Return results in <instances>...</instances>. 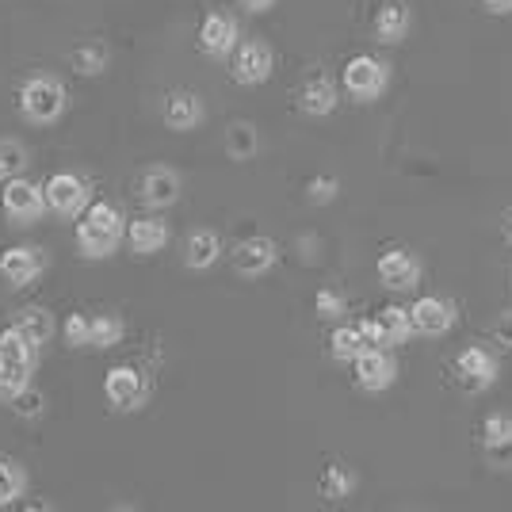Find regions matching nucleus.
Here are the masks:
<instances>
[{"instance_id":"nucleus-1","label":"nucleus","mask_w":512,"mask_h":512,"mask_svg":"<svg viewBox=\"0 0 512 512\" xmlns=\"http://www.w3.org/2000/svg\"><path fill=\"white\" fill-rule=\"evenodd\" d=\"M123 234H127V218L115 203H88L81 211V222H77V253L85 260H107L111 253H119L123 245Z\"/></svg>"},{"instance_id":"nucleus-2","label":"nucleus","mask_w":512,"mask_h":512,"mask_svg":"<svg viewBox=\"0 0 512 512\" xmlns=\"http://www.w3.org/2000/svg\"><path fill=\"white\" fill-rule=\"evenodd\" d=\"M16 104H20L23 123H31V127H54V123H62V115L69 111V92H65V85L58 77L35 73V77H27L20 85Z\"/></svg>"},{"instance_id":"nucleus-3","label":"nucleus","mask_w":512,"mask_h":512,"mask_svg":"<svg viewBox=\"0 0 512 512\" xmlns=\"http://www.w3.org/2000/svg\"><path fill=\"white\" fill-rule=\"evenodd\" d=\"M0 211L8 218V226H16V230H27V226L43 222V214H46L43 184H35L27 172L4 180V184H0Z\"/></svg>"},{"instance_id":"nucleus-4","label":"nucleus","mask_w":512,"mask_h":512,"mask_svg":"<svg viewBox=\"0 0 512 512\" xmlns=\"http://www.w3.org/2000/svg\"><path fill=\"white\" fill-rule=\"evenodd\" d=\"M341 85L356 104H375L390 85V65L371 58V54H356L341 69Z\"/></svg>"},{"instance_id":"nucleus-5","label":"nucleus","mask_w":512,"mask_h":512,"mask_svg":"<svg viewBox=\"0 0 512 512\" xmlns=\"http://www.w3.org/2000/svg\"><path fill=\"white\" fill-rule=\"evenodd\" d=\"M150 394L153 390L146 371H138L130 363H119V367H111L104 375V398L115 413H138V409L150 402Z\"/></svg>"},{"instance_id":"nucleus-6","label":"nucleus","mask_w":512,"mask_h":512,"mask_svg":"<svg viewBox=\"0 0 512 512\" xmlns=\"http://www.w3.org/2000/svg\"><path fill=\"white\" fill-rule=\"evenodd\" d=\"M43 195L50 214H58V218H81V211L92 203V184H88L81 172H54L43 184Z\"/></svg>"},{"instance_id":"nucleus-7","label":"nucleus","mask_w":512,"mask_h":512,"mask_svg":"<svg viewBox=\"0 0 512 512\" xmlns=\"http://www.w3.org/2000/svg\"><path fill=\"white\" fill-rule=\"evenodd\" d=\"M272 69H276V54H272V46L264 43V39H245L230 54V77L245 88L264 85L272 77Z\"/></svg>"},{"instance_id":"nucleus-8","label":"nucleus","mask_w":512,"mask_h":512,"mask_svg":"<svg viewBox=\"0 0 512 512\" xmlns=\"http://www.w3.org/2000/svg\"><path fill=\"white\" fill-rule=\"evenodd\" d=\"M352 371H356L360 390H367V394H383V390H390L394 379H398V360H394L390 348L367 344L360 356L352 360Z\"/></svg>"},{"instance_id":"nucleus-9","label":"nucleus","mask_w":512,"mask_h":512,"mask_svg":"<svg viewBox=\"0 0 512 512\" xmlns=\"http://www.w3.org/2000/svg\"><path fill=\"white\" fill-rule=\"evenodd\" d=\"M46 272V253L39 245H12L8 253H0V276L12 291L31 287Z\"/></svg>"},{"instance_id":"nucleus-10","label":"nucleus","mask_w":512,"mask_h":512,"mask_svg":"<svg viewBox=\"0 0 512 512\" xmlns=\"http://www.w3.org/2000/svg\"><path fill=\"white\" fill-rule=\"evenodd\" d=\"M356 325L363 329L367 344H379V348L406 344L409 333H413V325H409V310H402V306H383L379 314H371V318L356 321Z\"/></svg>"},{"instance_id":"nucleus-11","label":"nucleus","mask_w":512,"mask_h":512,"mask_svg":"<svg viewBox=\"0 0 512 512\" xmlns=\"http://www.w3.org/2000/svg\"><path fill=\"white\" fill-rule=\"evenodd\" d=\"M230 260H234L237 276L260 279V276H268V272L279 264V245L272 241V237H264V234L245 237L234 253H230Z\"/></svg>"},{"instance_id":"nucleus-12","label":"nucleus","mask_w":512,"mask_h":512,"mask_svg":"<svg viewBox=\"0 0 512 512\" xmlns=\"http://www.w3.org/2000/svg\"><path fill=\"white\" fill-rule=\"evenodd\" d=\"M409 325L417 337H448L455 325V302L440 295H425L409 306Z\"/></svg>"},{"instance_id":"nucleus-13","label":"nucleus","mask_w":512,"mask_h":512,"mask_svg":"<svg viewBox=\"0 0 512 512\" xmlns=\"http://www.w3.org/2000/svg\"><path fill=\"white\" fill-rule=\"evenodd\" d=\"M237 43H241L237 16H230V12H207L203 16V23H199V50L207 58H230Z\"/></svg>"},{"instance_id":"nucleus-14","label":"nucleus","mask_w":512,"mask_h":512,"mask_svg":"<svg viewBox=\"0 0 512 512\" xmlns=\"http://www.w3.org/2000/svg\"><path fill=\"white\" fill-rule=\"evenodd\" d=\"M455 375H459V383L467 386L470 394H482V390H490L497 383V375H501V367H497V356H493L490 348H463L459 356H455Z\"/></svg>"},{"instance_id":"nucleus-15","label":"nucleus","mask_w":512,"mask_h":512,"mask_svg":"<svg viewBox=\"0 0 512 512\" xmlns=\"http://www.w3.org/2000/svg\"><path fill=\"white\" fill-rule=\"evenodd\" d=\"M421 256L413 249H386L379 256V279H383L386 291H413L421 287Z\"/></svg>"},{"instance_id":"nucleus-16","label":"nucleus","mask_w":512,"mask_h":512,"mask_svg":"<svg viewBox=\"0 0 512 512\" xmlns=\"http://www.w3.org/2000/svg\"><path fill=\"white\" fill-rule=\"evenodd\" d=\"M161 119H165V127L176 130V134H188V130L203 127V119H207V107L203 100L188 92V88H176L165 96V104H161Z\"/></svg>"},{"instance_id":"nucleus-17","label":"nucleus","mask_w":512,"mask_h":512,"mask_svg":"<svg viewBox=\"0 0 512 512\" xmlns=\"http://www.w3.org/2000/svg\"><path fill=\"white\" fill-rule=\"evenodd\" d=\"M184 192V180H180V172L169 169V165H153L146 176H142V184H138V195H142V203L150 207V211H165L172 207L176 199Z\"/></svg>"},{"instance_id":"nucleus-18","label":"nucleus","mask_w":512,"mask_h":512,"mask_svg":"<svg viewBox=\"0 0 512 512\" xmlns=\"http://www.w3.org/2000/svg\"><path fill=\"white\" fill-rule=\"evenodd\" d=\"M341 104V88L337 81L329 77V73H314V77H306L299 88V107L302 115H310V119H325V115H333Z\"/></svg>"},{"instance_id":"nucleus-19","label":"nucleus","mask_w":512,"mask_h":512,"mask_svg":"<svg viewBox=\"0 0 512 512\" xmlns=\"http://www.w3.org/2000/svg\"><path fill=\"white\" fill-rule=\"evenodd\" d=\"M127 249L134 256H153L161 253L165 245H169V222L165 218H157V214H146V218H134V222H127Z\"/></svg>"},{"instance_id":"nucleus-20","label":"nucleus","mask_w":512,"mask_h":512,"mask_svg":"<svg viewBox=\"0 0 512 512\" xmlns=\"http://www.w3.org/2000/svg\"><path fill=\"white\" fill-rule=\"evenodd\" d=\"M0 363L12 367V371H20V375H35V367H39V344L27 341L16 325H8V329H0Z\"/></svg>"},{"instance_id":"nucleus-21","label":"nucleus","mask_w":512,"mask_h":512,"mask_svg":"<svg viewBox=\"0 0 512 512\" xmlns=\"http://www.w3.org/2000/svg\"><path fill=\"white\" fill-rule=\"evenodd\" d=\"M409 23H413V12L406 0H383L375 12V39L386 46L402 43L409 35Z\"/></svg>"},{"instance_id":"nucleus-22","label":"nucleus","mask_w":512,"mask_h":512,"mask_svg":"<svg viewBox=\"0 0 512 512\" xmlns=\"http://www.w3.org/2000/svg\"><path fill=\"white\" fill-rule=\"evenodd\" d=\"M222 237L214 234V230H192L188 234V241H184V264L192 268V272H207V268H214L218 260H222Z\"/></svg>"},{"instance_id":"nucleus-23","label":"nucleus","mask_w":512,"mask_h":512,"mask_svg":"<svg viewBox=\"0 0 512 512\" xmlns=\"http://www.w3.org/2000/svg\"><path fill=\"white\" fill-rule=\"evenodd\" d=\"M482 448L490 455V463L509 467L512 463V417L509 413H490L482 425Z\"/></svg>"},{"instance_id":"nucleus-24","label":"nucleus","mask_w":512,"mask_h":512,"mask_svg":"<svg viewBox=\"0 0 512 512\" xmlns=\"http://www.w3.org/2000/svg\"><path fill=\"white\" fill-rule=\"evenodd\" d=\"M16 329H20L31 344H39V348H43V344L54 341L58 321H54V314H50L46 306H23L20 314H16Z\"/></svg>"},{"instance_id":"nucleus-25","label":"nucleus","mask_w":512,"mask_h":512,"mask_svg":"<svg viewBox=\"0 0 512 512\" xmlns=\"http://www.w3.org/2000/svg\"><path fill=\"white\" fill-rule=\"evenodd\" d=\"M69 62H73V69H77L81 77H100V73H107V65H111V50H107L100 39H92V43L73 46Z\"/></svg>"},{"instance_id":"nucleus-26","label":"nucleus","mask_w":512,"mask_h":512,"mask_svg":"<svg viewBox=\"0 0 512 512\" xmlns=\"http://www.w3.org/2000/svg\"><path fill=\"white\" fill-rule=\"evenodd\" d=\"M367 348V337H363L360 325H337L329 333V356L337 363H352Z\"/></svg>"},{"instance_id":"nucleus-27","label":"nucleus","mask_w":512,"mask_h":512,"mask_svg":"<svg viewBox=\"0 0 512 512\" xmlns=\"http://www.w3.org/2000/svg\"><path fill=\"white\" fill-rule=\"evenodd\" d=\"M23 493H27V470H23V463L0 455V509L16 505Z\"/></svg>"},{"instance_id":"nucleus-28","label":"nucleus","mask_w":512,"mask_h":512,"mask_svg":"<svg viewBox=\"0 0 512 512\" xmlns=\"http://www.w3.org/2000/svg\"><path fill=\"white\" fill-rule=\"evenodd\" d=\"M31 169V150L20 138H0V184Z\"/></svg>"},{"instance_id":"nucleus-29","label":"nucleus","mask_w":512,"mask_h":512,"mask_svg":"<svg viewBox=\"0 0 512 512\" xmlns=\"http://www.w3.org/2000/svg\"><path fill=\"white\" fill-rule=\"evenodd\" d=\"M256 150H260V134H256L253 123H234L226 130V153L234 161H253Z\"/></svg>"},{"instance_id":"nucleus-30","label":"nucleus","mask_w":512,"mask_h":512,"mask_svg":"<svg viewBox=\"0 0 512 512\" xmlns=\"http://www.w3.org/2000/svg\"><path fill=\"white\" fill-rule=\"evenodd\" d=\"M123 337H127V321L119 318V314H96V318H92L88 348H115Z\"/></svg>"},{"instance_id":"nucleus-31","label":"nucleus","mask_w":512,"mask_h":512,"mask_svg":"<svg viewBox=\"0 0 512 512\" xmlns=\"http://www.w3.org/2000/svg\"><path fill=\"white\" fill-rule=\"evenodd\" d=\"M352 490H356V478H352V470L348 467L329 463V467L321 470V493H325L329 501H344Z\"/></svg>"},{"instance_id":"nucleus-32","label":"nucleus","mask_w":512,"mask_h":512,"mask_svg":"<svg viewBox=\"0 0 512 512\" xmlns=\"http://www.w3.org/2000/svg\"><path fill=\"white\" fill-rule=\"evenodd\" d=\"M314 310H318V318L337 321L341 314H348V299H344L337 287H321L318 299H314Z\"/></svg>"},{"instance_id":"nucleus-33","label":"nucleus","mask_w":512,"mask_h":512,"mask_svg":"<svg viewBox=\"0 0 512 512\" xmlns=\"http://www.w3.org/2000/svg\"><path fill=\"white\" fill-rule=\"evenodd\" d=\"M62 337L69 348H88V337H92V318L88 314H69L62 325Z\"/></svg>"},{"instance_id":"nucleus-34","label":"nucleus","mask_w":512,"mask_h":512,"mask_svg":"<svg viewBox=\"0 0 512 512\" xmlns=\"http://www.w3.org/2000/svg\"><path fill=\"white\" fill-rule=\"evenodd\" d=\"M341 192V180L337 176H314L310 184H306V199L314 203V207H325V203H333Z\"/></svg>"},{"instance_id":"nucleus-35","label":"nucleus","mask_w":512,"mask_h":512,"mask_svg":"<svg viewBox=\"0 0 512 512\" xmlns=\"http://www.w3.org/2000/svg\"><path fill=\"white\" fill-rule=\"evenodd\" d=\"M27 386H31V375H20V371H12V367L0 363V406H8L12 398H20Z\"/></svg>"},{"instance_id":"nucleus-36","label":"nucleus","mask_w":512,"mask_h":512,"mask_svg":"<svg viewBox=\"0 0 512 512\" xmlns=\"http://www.w3.org/2000/svg\"><path fill=\"white\" fill-rule=\"evenodd\" d=\"M8 406L16 409V413H20V417H39V413H43V394H39V390H31V386H27V390H23L20 398H12V402H8Z\"/></svg>"},{"instance_id":"nucleus-37","label":"nucleus","mask_w":512,"mask_h":512,"mask_svg":"<svg viewBox=\"0 0 512 512\" xmlns=\"http://www.w3.org/2000/svg\"><path fill=\"white\" fill-rule=\"evenodd\" d=\"M493 341L501 348H512V310H505L501 318L493 321Z\"/></svg>"},{"instance_id":"nucleus-38","label":"nucleus","mask_w":512,"mask_h":512,"mask_svg":"<svg viewBox=\"0 0 512 512\" xmlns=\"http://www.w3.org/2000/svg\"><path fill=\"white\" fill-rule=\"evenodd\" d=\"M237 4H241L249 16H264V12H272V8H276V0H237Z\"/></svg>"},{"instance_id":"nucleus-39","label":"nucleus","mask_w":512,"mask_h":512,"mask_svg":"<svg viewBox=\"0 0 512 512\" xmlns=\"http://www.w3.org/2000/svg\"><path fill=\"white\" fill-rule=\"evenodd\" d=\"M482 8L490 16H512V0H482Z\"/></svg>"},{"instance_id":"nucleus-40","label":"nucleus","mask_w":512,"mask_h":512,"mask_svg":"<svg viewBox=\"0 0 512 512\" xmlns=\"http://www.w3.org/2000/svg\"><path fill=\"white\" fill-rule=\"evenodd\" d=\"M501 234H505V241L512 245V211H505V222H501Z\"/></svg>"}]
</instances>
